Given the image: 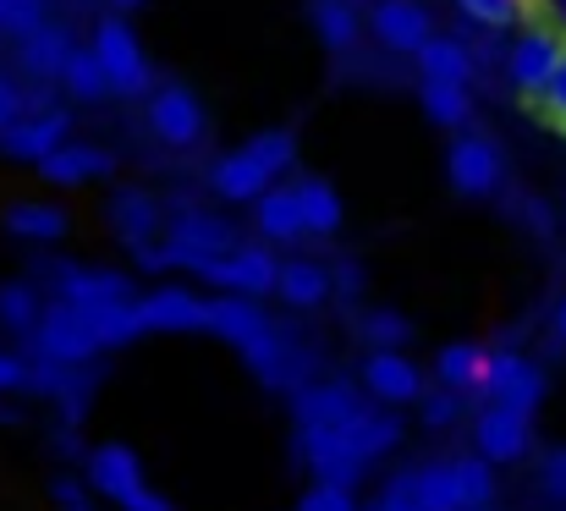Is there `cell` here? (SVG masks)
Listing matches in <instances>:
<instances>
[{
  "instance_id": "603a6c76",
  "label": "cell",
  "mask_w": 566,
  "mask_h": 511,
  "mask_svg": "<svg viewBox=\"0 0 566 511\" xmlns=\"http://www.w3.org/2000/svg\"><path fill=\"white\" fill-rule=\"evenodd\" d=\"M412 61H418V77L423 83H473V50L457 33H434Z\"/></svg>"
},
{
  "instance_id": "ffe728a7",
  "label": "cell",
  "mask_w": 566,
  "mask_h": 511,
  "mask_svg": "<svg viewBox=\"0 0 566 511\" xmlns=\"http://www.w3.org/2000/svg\"><path fill=\"white\" fill-rule=\"evenodd\" d=\"M331 292H336V281H331V270H325L319 259H286V264H281L275 298H281L286 309H297V314L325 309V303H331Z\"/></svg>"
},
{
  "instance_id": "60d3db41",
  "label": "cell",
  "mask_w": 566,
  "mask_h": 511,
  "mask_svg": "<svg viewBox=\"0 0 566 511\" xmlns=\"http://www.w3.org/2000/svg\"><path fill=\"white\" fill-rule=\"evenodd\" d=\"M539 490H545L551 501H562L566 507V446L562 451H551V457L539 462Z\"/></svg>"
},
{
  "instance_id": "1f68e13d",
  "label": "cell",
  "mask_w": 566,
  "mask_h": 511,
  "mask_svg": "<svg viewBox=\"0 0 566 511\" xmlns=\"http://www.w3.org/2000/svg\"><path fill=\"white\" fill-rule=\"evenodd\" d=\"M412 484H418V501H423V511H462V496H457V473H451V462H423V468H412Z\"/></svg>"
},
{
  "instance_id": "4316f807",
  "label": "cell",
  "mask_w": 566,
  "mask_h": 511,
  "mask_svg": "<svg viewBox=\"0 0 566 511\" xmlns=\"http://www.w3.org/2000/svg\"><path fill=\"white\" fill-rule=\"evenodd\" d=\"M6 231L22 237V242H61L66 237V209L44 204V198H22V204L6 209Z\"/></svg>"
},
{
  "instance_id": "3957f363",
  "label": "cell",
  "mask_w": 566,
  "mask_h": 511,
  "mask_svg": "<svg viewBox=\"0 0 566 511\" xmlns=\"http://www.w3.org/2000/svg\"><path fill=\"white\" fill-rule=\"evenodd\" d=\"M149 133L166 149H198L209 138V111L188 83H160L149 94Z\"/></svg>"
},
{
  "instance_id": "52a82bcc",
  "label": "cell",
  "mask_w": 566,
  "mask_h": 511,
  "mask_svg": "<svg viewBox=\"0 0 566 511\" xmlns=\"http://www.w3.org/2000/svg\"><path fill=\"white\" fill-rule=\"evenodd\" d=\"M473 446H479V457L495 462V468L523 462L528 446H534V413L506 407V401H484V413L473 418Z\"/></svg>"
},
{
  "instance_id": "681fc988",
  "label": "cell",
  "mask_w": 566,
  "mask_h": 511,
  "mask_svg": "<svg viewBox=\"0 0 566 511\" xmlns=\"http://www.w3.org/2000/svg\"><path fill=\"white\" fill-rule=\"evenodd\" d=\"M116 6H122V11H133V6H144V0H116Z\"/></svg>"
},
{
  "instance_id": "74e56055",
  "label": "cell",
  "mask_w": 566,
  "mask_h": 511,
  "mask_svg": "<svg viewBox=\"0 0 566 511\" xmlns=\"http://www.w3.org/2000/svg\"><path fill=\"white\" fill-rule=\"evenodd\" d=\"M0 28L17 33V39H28L33 28H44V0H6V22Z\"/></svg>"
},
{
  "instance_id": "ac0fdd59",
  "label": "cell",
  "mask_w": 566,
  "mask_h": 511,
  "mask_svg": "<svg viewBox=\"0 0 566 511\" xmlns=\"http://www.w3.org/2000/svg\"><path fill=\"white\" fill-rule=\"evenodd\" d=\"M364 396L347 385V379H325V385H297L292 390V418H297V429H336L353 407H358Z\"/></svg>"
},
{
  "instance_id": "7bdbcfd3",
  "label": "cell",
  "mask_w": 566,
  "mask_h": 511,
  "mask_svg": "<svg viewBox=\"0 0 566 511\" xmlns=\"http://www.w3.org/2000/svg\"><path fill=\"white\" fill-rule=\"evenodd\" d=\"M457 407H462V390H440V396L423 401V424L429 429H446V424H457Z\"/></svg>"
},
{
  "instance_id": "7dc6e473",
  "label": "cell",
  "mask_w": 566,
  "mask_h": 511,
  "mask_svg": "<svg viewBox=\"0 0 566 511\" xmlns=\"http://www.w3.org/2000/svg\"><path fill=\"white\" fill-rule=\"evenodd\" d=\"M331 281H336L342 292H364V270H358V264H336V270H331Z\"/></svg>"
},
{
  "instance_id": "5bb4252c",
  "label": "cell",
  "mask_w": 566,
  "mask_h": 511,
  "mask_svg": "<svg viewBox=\"0 0 566 511\" xmlns=\"http://www.w3.org/2000/svg\"><path fill=\"white\" fill-rule=\"evenodd\" d=\"M72 138V116L66 111H22L11 127H0V155L11 160H44L50 149H61Z\"/></svg>"
},
{
  "instance_id": "b9f144b4",
  "label": "cell",
  "mask_w": 566,
  "mask_h": 511,
  "mask_svg": "<svg viewBox=\"0 0 566 511\" xmlns=\"http://www.w3.org/2000/svg\"><path fill=\"white\" fill-rule=\"evenodd\" d=\"M534 105H539V111H545L551 122H562V127H566V55H562V66H556V77L545 83V94H539Z\"/></svg>"
},
{
  "instance_id": "e0dca14e",
  "label": "cell",
  "mask_w": 566,
  "mask_h": 511,
  "mask_svg": "<svg viewBox=\"0 0 566 511\" xmlns=\"http://www.w3.org/2000/svg\"><path fill=\"white\" fill-rule=\"evenodd\" d=\"M342 440H347V451L369 468V462H379L385 451H396V440H401V418L390 413V407H369V401H358L342 424Z\"/></svg>"
},
{
  "instance_id": "7a4b0ae2",
  "label": "cell",
  "mask_w": 566,
  "mask_h": 511,
  "mask_svg": "<svg viewBox=\"0 0 566 511\" xmlns=\"http://www.w3.org/2000/svg\"><path fill=\"white\" fill-rule=\"evenodd\" d=\"M88 50L99 55V66H105V77H111V94H122V100H144V94H155V66H149L138 33H133L122 17H99Z\"/></svg>"
},
{
  "instance_id": "f1b7e54d",
  "label": "cell",
  "mask_w": 566,
  "mask_h": 511,
  "mask_svg": "<svg viewBox=\"0 0 566 511\" xmlns=\"http://www.w3.org/2000/svg\"><path fill=\"white\" fill-rule=\"evenodd\" d=\"M308 11H314V33L331 55L358 50V6L353 0H314Z\"/></svg>"
},
{
  "instance_id": "f546056e",
  "label": "cell",
  "mask_w": 566,
  "mask_h": 511,
  "mask_svg": "<svg viewBox=\"0 0 566 511\" xmlns=\"http://www.w3.org/2000/svg\"><path fill=\"white\" fill-rule=\"evenodd\" d=\"M61 88H66L77 105H99V100L111 94V77H105V66H99V55H94L88 44H77L72 61L61 66Z\"/></svg>"
},
{
  "instance_id": "f5cc1de1",
  "label": "cell",
  "mask_w": 566,
  "mask_h": 511,
  "mask_svg": "<svg viewBox=\"0 0 566 511\" xmlns=\"http://www.w3.org/2000/svg\"><path fill=\"white\" fill-rule=\"evenodd\" d=\"M473 511H495V507H473Z\"/></svg>"
},
{
  "instance_id": "c3c4849f",
  "label": "cell",
  "mask_w": 566,
  "mask_h": 511,
  "mask_svg": "<svg viewBox=\"0 0 566 511\" xmlns=\"http://www.w3.org/2000/svg\"><path fill=\"white\" fill-rule=\"evenodd\" d=\"M556 336L566 341V298H562V303H556Z\"/></svg>"
},
{
  "instance_id": "30bf717a",
  "label": "cell",
  "mask_w": 566,
  "mask_h": 511,
  "mask_svg": "<svg viewBox=\"0 0 566 511\" xmlns=\"http://www.w3.org/2000/svg\"><path fill=\"white\" fill-rule=\"evenodd\" d=\"M369 33H375L379 50H390V55H418L434 39V17L423 11V0H375Z\"/></svg>"
},
{
  "instance_id": "8fae6325",
  "label": "cell",
  "mask_w": 566,
  "mask_h": 511,
  "mask_svg": "<svg viewBox=\"0 0 566 511\" xmlns=\"http://www.w3.org/2000/svg\"><path fill=\"white\" fill-rule=\"evenodd\" d=\"M364 390L375 396L379 407H412L423 396V374L401 346H375L364 357Z\"/></svg>"
},
{
  "instance_id": "4dcf8cb0",
  "label": "cell",
  "mask_w": 566,
  "mask_h": 511,
  "mask_svg": "<svg viewBox=\"0 0 566 511\" xmlns=\"http://www.w3.org/2000/svg\"><path fill=\"white\" fill-rule=\"evenodd\" d=\"M39 314H44V303H39V292H33L28 281H6V286H0V331L33 336Z\"/></svg>"
},
{
  "instance_id": "44dd1931",
  "label": "cell",
  "mask_w": 566,
  "mask_h": 511,
  "mask_svg": "<svg viewBox=\"0 0 566 511\" xmlns=\"http://www.w3.org/2000/svg\"><path fill=\"white\" fill-rule=\"evenodd\" d=\"M105 170H111V155H105V149L72 144V138L39 160V176H44L50 187H83V181H94V176H105Z\"/></svg>"
},
{
  "instance_id": "83f0119b",
  "label": "cell",
  "mask_w": 566,
  "mask_h": 511,
  "mask_svg": "<svg viewBox=\"0 0 566 511\" xmlns=\"http://www.w3.org/2000/svg\"><path fill=\"white\" fill-rule=\"evenodd\" d=\"M418 100H423V116L446 133H462L473 122V88L468 83H423Z\"/></svg>"
},
{
  "instance_id": "8d00e7d4",
  "label": "cell",
  "mask_w": 566,
  "mask_h": 511,
  "mask_svg": "<svg viewBox=\"0 0 566 511\" xmlns=\"http://www.w3.org/2000/svg\"><path fill=\"white\" fill-rule=\"evenodd\" d=\"M297 511H358V501H353L347 484H325V479H314L308 496L297 501Z\"/></svg>"
},
{
  "instance_id": "f35d334b",
  "label": "cell",
  "mask_w": 566,
  "mask_h": 511,
  "mask_svg": "<svg viewBox=\"0 0 566 511\" xmlns=\"http://www.w3.org/2000/svg\"><path fill=\"white\" fill-rule=\"evenodd\" d=\"M369 511H423V501H418V484H412V473L390 479V484H385V496H379Z\"/></svg>"
},
{
  "instance_id": "277c9868",
  "label": "cell",
  "mask_w": 566,
  "mask_h": 511,
  "mask_svg": "<svg viewBox=\"0 0 566 511\" xmlns=\"http://www.w3.org/2000/svg\"><path fill=\"white\" fill-rule=\"evenodd\" d=\"M33 352L44 357V363H66V368H88L94 363V352H99V341L88 331V320H83V309H72V303H44V314H39V325H33Z\"/></svg>"
},
{
  "instance_id": "4fadbf2b",
  "label": "cell",
  "mask_w": 566,
  "mask_h": 511,
  "mask_svg": "<svg viewBox=\"0 0 566 511\" xmlns=\"http://www.w3.org/2000/svg\"><path fill=\"white\" fill-rule=\"evenodd\" d=\"M479 396L534 413V407L545 401V374H539L523 352H490V368H484V390H479Z\"/></svg>"
},
{
  "instance_id": "f907efd6",
  "label": "cell",
  "mask_w": 566,
  "mask_h": 511,
  "mask_svg": "<svg viewBox=\"0 0 566 511\" xmlns=\"http://www.w3.org/2000/svg\"><path fill=\"white\" fill-rule=\"evenodd\" d=\"M556 11H562V17H566V0H556Z\"/></svg>"
},
{
  "instance_id": "cb8c5ba5",
  "label": "cell",
  "mask_w": 566,
  "mask_h": 511,
  "mask_svg": "<svg viewBox=\"0 0 566 511\" xmlns=\"http://www.w3.org/2000/svg\"><path fill=\"white\" fill-rule=\"evenodd\" d=\"M484 368H490V346L479 341H451L440 357H434V374L446 390H462V396H479L484 390Z\"/></svg>"
},
{
  "instance_id": "2e32d148",
  "label": "cell",
  "mask_w": 566,
  "mask_h": 511,
  "mask_svg": "<svg viewBox=\"0 0 566 511\" xmlns=\"http://www.w3.org/2000/svg\"><path fill=\"white\" fill-rule=\"evenodd\" d=\"M270 187H275V170L264 166L248 144L231 149V155H220V160L209 166V192L226 198V204H259Z\"/></svg>"
},
{
  "instance_id": "d6a6232c",
  "label": "cell",
  "mask_w": 566,
  "mask_h": 511,
  "mask_svg": "<svg viewBox=\"0 0 566 511\" xmlns=\"http://www.w3.org/2000/svg\"><path fill=\"white\" fill-rule=\"evenodd\" d=\"M451 473H457L462 511L490 507V501H495V462H484V457H457V462H451Z\"/></svg>"
},
{
  "instance_id": "f6af8a7d",
  "label": "cell",
  "mask_w": 566,
  "mask_h": 511,
  "mask_svg": "<svg viewBox=\"0 0 566 511\" xmlns=\"http://www.w3.org/2000/svg\"><path fill=\"white\" fill-rule=\"evenodd\" d=\"M22 111H28V100H22V88H17V83H11V77L0 72V127H11V122H17Z\"/></svg>"
},
{
  "instance_id": "7402d4cb",
  "label": "cell",
  "mask_w": 566,
  "mask_h": 511,
  "mask_svg": "<svg viewBox=\"0 0 566 511\" xmlns=\"http://www.w3.org/2000/svg\"><path fill=\"white\" fill-rule=\"evenodd\" d=\"M22 44V72L28 77H44V83H61V66L72 61V33L61 28V22H44V28H33L28 39H17Z\"/></svg>"
},
{
  "instance_id": "e575fe53",
  "label": "cell",
  "mask_w": 566,
  "mask_h": 511,
  "mask_svg": "<svg viewBox=\"0 0 566 511\" xmlns=\"http://www.w3.org/2000/svg\"><path fill=\"white\" fill-rule=\"evenodd\" d=\"M248 149L275 170V176H286L292 160H297V138H292L286 127H264V133H253V138H248Z\"/></svg>"
},
{
  "instance_id": "484cf974",
  "label": "cell",
  "mask_w": 566,
  "mask_h": 511,
  "mask_svg": "<svg viewBox=\"0 0 566 511\" xmlns=\"http://www.w3.org/2000/svg\"><path fill=\"white\" fill-rule=\"evenodd\" d=\"M259 237L264 242H297V237H308L303 204H297V181L292 187H270L259 198Z\"/></svg>"
},
{
  "instance_id": "ab89813d",
  "label": "cell",
  "mask_w": 566,
  "mask_h": 511,
  "mask_svg": "<svg viewBox=\"0 0 566 511\" xmlns=\"http://www.w3.org/2000/svg\"><path fill=\"white\" fill-rule=\"evenodd\" d=\"M28 379H33V363L0 346V396H11V390H28Z\"/></svg>"
},
{
  "instance_id": "8992f818",
  "label": "cell",
  "mask_w": 566,
  "mask_h": 511,
  "mask_svg": "<svg viewBox=\"0 0 566 511\" xmlns=\"http://www.w3.org/2000/svg\"><path fill=\"white\" fill-rule=\"evenodd\" d=\"M566 55V39L556 28H539V22H528L523 28V39L512 44V55H506V77H512V88L534 105L539 94H545V83L556 77V66H562Z\"/></svg>"
},
{
  "instance_id": "d6986e66",
  "label": "cell",
  "mask_w": 566,
  "mask_h": 511,
  "mask_svg": "<svg viewBox=\"0 0 566 511\" xmlns=\"http://www.w3.org/2000/svg\"><path fill=\"white\" fill-rule=\"evenodd\" d=\"M111 226H116V237H122L127 248H144V242H160L166 215H160V204H155L149 192L122 187V192L111 198Z\"/></svg>"
},
{
  "instance_id": "bcb514c9",
  "label": "cell",
  "mask_w": 566,
  "mask_h": 511,
  "mask_svg": "<svg viewBox=\"0 0 566 511\" xmlns=\"http://www.w3.org/2000/svg\"><path fill=\"white\" fill-rule=\"evenodd\" d=\"M122 511H177V507H171V501H166V496H155V490H149V484H144V490H138V496H133V501H122Z\"/></svg>"
},
{
  "instance_id": "9a60e30c",
  "label": "cell",
  "mask_w": 566,
  "mask_h": 511,
  "mask_svg": "<svg viewBox=\"0 0 566 511\" xmlns=\"http://www.w3.org/2000/svg\"><path fill=\"white\" fill-rule=\"evenodd\" d=\"M83 473H88V490L94 496H105V501H133L149 479H144V462H138V451L133 446H94L88 451V462H83Z\"/></svg>"
},
{
  "instance_id": "9c48e42d",
  "label": "cell",
  "mask_w": 566,
  "mask_h": 511,
  "mask_svg": "<svg viewBox=\"0 0 566 511\" xmlns=\"http://www.w3.org/2000/svg\"><path fill=\"white\" fill-rule=\"evenodd\" d=\"M138 325H144V336L209 331V298H198L192 286H155L138 298Z\"/></svg>"
},
{
  "instance_id": "5b68a950",
  "label": "cell",
  "mask_w": 566,
  "mask_h": 511,
  "mask_svg": "<svg viewBox=\"0 0 566 511\" xmlns=\"http://www.w3.org/2000/svg\"><path fill=\"white\" fill-rule=\"evenodd\" d=\"M446 181H451L462 198H490V192H501V181H506L501 144L484 138V133H457V144L446 149Z\"/></svg>"
},
{
  "instance_id": "d4e9b609",
  "label": "cell",
  "mask_w": 566,
  "mask_h": 511,
  "mask_svg": "<svg viewBox=\"0 0 566 511\" xmlns=\"http://www.w3.org/2000/svg\"><path fill=\"white\" fill-rule=\"evenodd\" d=\"M297 204H303L308 237H336L342 220H347V204H342V192H336L325 176H303V181H297Z\"/></svg>"
},
{
  "instance_id": "ee69618b",
  "label": "cell",
  "mask_w": 566,
  "mask_h": 511,
  "mask_svg": "<svg viewBox=\"0 0 566 511\" xmlns=\"http://www.w3.org/2000/svg\"><path fill=\"white\" fill-rule=\"evenodd\" d=\"M512 209H517V220L528 226V231H551V209H545V198H512Z\"/></svg>"
},
{
  "instance_id": "ba28073f",
  "label": "cell",
  "mask_w": 566,
  "mask_h": 511,
  "mask_svg": "<svg viewBox=\"0 0 566 511\" xmlns=\"http://www.w3.org/2000/svg\"><path fill=\"white\" fill-rule=\"evenodd\" d=\"M198 281H209L214 292H242V298H270L281 281V259L270 248H231L220 259H209L198 270Z\"/></svg>"
},
{
  "instance_id": "816d5d0a",
  "label": "cell",
  "mask_w": 566,
  "mask_h": 511,
  "mask_svg": "<svg viewBox=\"0 0 566 511\" xmlns=\"http://www.w3.org/2000/svg\"><path fill=\"white\" fill-rule=\"evenodd\" d=\"M0 22H6V0H0Z\"/></svg>"
},
{
  "instance_id": "836d02e7",
  "label": "cell",
  "mask_w": 566,
  "mask_h": 511,
  "mask_svg": "<svg viewBox=\"0 0 566 511\" xmlns=\"http://www.w3.org/2000/svg\"><path fill=\"white\" fill-rule=\"evenodd\" d=\"M457 11L479 28H517L528 22V0H457Z\"/></svg>"
},
{
  "instance_id": "7c38bea8",
  "label": "cell",
  "mask_w": 566,
  "mask_h": 511,
  "mask_svg": "<svg viewBox=\"0 0 566 511\" xmlns=\"http://www.w3.org/2000/svg\"><path fill=\"white\" fill-rule=\"evenodd\" d=\"M55 298L72 309H105V303H138L133 275L122 270H88V264H61L55 270Z\"/></svg>"
},
{
  "instance_id": "6da1fadb",
  "label": "cell",
  "mask_w": 566,
  "mask_h": 511,
  "mask_svg": "<svg viewBox=\"0 0 566 511\" xmlns=\"http://www.w3.org/2000/svg\"><path fill=\"white\" fill-rule=\"evenodd\" d=\"M209 331L226 341V346H237L242 363H248L264 385H275V390L308 385V379H303V352L281 336V325H275L253 298H242V292L209 298Z\"/></svg>"
},
{
  "instance_id": "d590c367",
  "label": "cell",
  "mask_w": 566,
  "mask_h": 511,
  "mask_svg": "<svg viewBox=\"0 0 566 511\" xmlns=\"http://www.w3.org/2000/svg\"><path fill=\"white\" fill-rule=\"evenodd\" d=\"M358 336L369 341V346H407V336H412V325H407L401 314H390V309H375V314H364Z\"/></svg>"
}]
</instances>
